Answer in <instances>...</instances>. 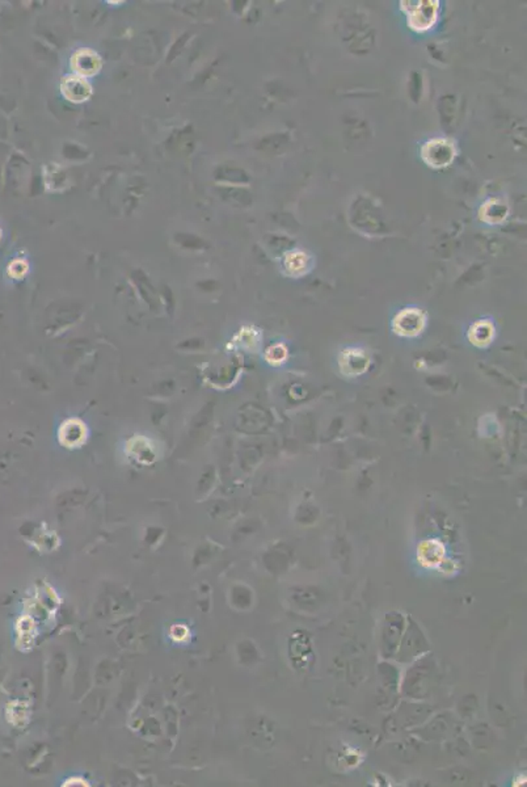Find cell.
<instances>
[{
    "label": "cell",
    "instance_id": "277c9868",
    "mask_svg": "<svg viewBox=\"0 0 527 787\" xmlns=\"http://www.w3.org/2000/svg\"><path fill=\"white\" fill-rule=\"evenodd\" d=\"M443 558V547L438 542H425L419 547V560L424 567L433 568Z\"/></svg>",
    "mask_w": 527,
    "mask_h": 787
},
{
    "label": "cell",
    "instance_id": "3957f363",
    "mask_svg": "<svg viewBox=\"0 0 527 787\" xmlns=\"http://www.w3.org/2000/svg\"><path fill=\"white\" fill-rule=\"evenodd\" d=\"M434 3L430 1H421L417 3V7L415 8V11L412 12V19H413V25L419 29H425L429 28L434 19H436V10L437 5H433Z\"/></svg>",
    "mask_w": 527,
    "mask_h": 787
},
{
    "label": "cell",
    "instance_id": "6da1fadb",
    "mask_svg": "<svg viewBox=\"0 0 527 787\" xmlns=\"http://www.w3.org/2000/svg\"><path fill=\"white\" fill-rule=\"evenodd\" d=\"M62 93L67 100L73 103H82L90 99L92 87L86 77L76 74L67 75L62 82Z\"/></svg>",
    "mask_w": 527,
    "mask_h": 787
},
{
    "label": "cell",
    "instance_id": "7a4b0ae2",
    "mask_svg": "<svg viewBox=\"0 0 527 787\" xmlns=\"http://www.w3.org/2000/svg\"><path fill=\"white\" fill-rule=\"evenodd\" d=\"M73 67L75 70L76 75L82 77H88L99 73L101 67L100 57L92 50H79L73 57Z\"/></svg>",
    "mask_w": 527,
    "mask_h": 787
}]
</instances>
